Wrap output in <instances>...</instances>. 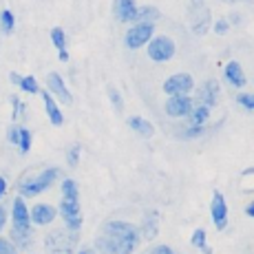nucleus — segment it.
<instances>
[{
    "label": "nucleus",
    "instance_id": "f257e3e1",
    "mask_svg": "<svg viewBox=\"0 0 254 254\" xmlns=\"http://www.w3.org/2000/svg\"><path fill=\"white\" fill-rule=\"evenodd\" d=\"M139 228L128 221H106L95 239L97 254H133L139 248Z\"/></svg>",
    "mask_w": 254,
    "mask_h": 254
},
{
    "label": "nucleus",
    "instance_id": "f03ea898",
    "mask_svg": "<svg viewBox=\"0 0 254 254\" xmlns=\"http://www.w3.org/2000/svg\"><path fill=\"white\" fill-rule=\"evenodd\" d=\"M58 177H60V168H56V166L45 168L38 175H31V177L22 179V182L18 184V192H20V197H24V199L38 197V194L47 192V190L58 182Z\"/></svg>",
    "mask_w": 254,
    "mask_h": 254
},
{
    "label": "nucleus",
    "instance_id": "7ed1b4c3",
    "mask_svg": "<svg viewBox=\"0 0 254 254\" xmlns=\"http://www.w3.org/2000/svg\"><path fill=\"white\" fill-rule=\"evenodd\" d=\"M146 51H148V58L153 62H168L175 58V51H177V47H175L173 38L168 36H153L148 40V45H146Z\"/></svg>",
    "mask_w": 254,
    "mask_h": 254
},
{
    "label": "nucleus",
    "instance_id": "20e7f679",
    "mask_svg": "<svg viewBox=\"0 0 254 254\" xmlns=\"http://www.w3.org/2000/svg\"><path fill=\"white\" fill-rule=\"evenodd\" d=\"M153 36H155V24H150V22H135L133 27H128V31H126L124 42H126V47L135 51V49H141V47L148 45V40Z\"/></svg>",
    "mask_w": 254,
    "mask_h": 254
},
{
    "label": "nucleus",
    "instance_id": "39448f33",
    "mask_svg": "<svg viewBox=\"0 0 254 254\" xmlns=\"http://www.w3.org/2000/svg\"><path fill=\"white\" fill-rule=\"evenodd\" d=\"M11 232H24L31 234V219H29V206L24 197L18 194L11 203Z\"/></svg>",
    "mask_w": 254,
    "mask_h": 254
},
{
    "label": "nucleus",
    "instance_id": "423d86ee",
    "mask_svg": "<svg viewBox=\"0 0 254 254\" xmlns=\"http://www.w3.org/2000/svg\"><path fill=\"white\" fill-rule=\"evenodd\" d=\"M58 214L62 217V221H64V228H66V230L80 232L82 223H84V219H82L80 201H66V199H62L60 206H58Z\"/></svg>",
    "mask_w": 254,
    "mask_h": 254
},
{
    "label": "nucleus",
    "instance_id": "0eeeda50",
    "mask_svg": "<svg viewBox=\"0 0 254 254\" xmlns=\"http://www.w3.org/2000/svg\"><path fill=\"white\" fill-rule=\"evenodd\" d=\"M47 248L51 254H71L73 246L77 243V232H51L47 237Z\"/></svg>",
    "mask_w": 254,
    "mask_h": 254
},
{
    "label": "nucleus",
    "instance_id": "6e6552de",
    "mask_svg": "<svg viewBox=\"0 0 254 254\" xmlns=\"http://www.w3.org/2000/svg\"><path fill=\"white\" fill-rule=\"evenodd\" d=\"M164 109H166V115L168 117L182 120V117H188L190 111L194 109V100L190 95H168Z\"/></svg>",
    "mask_w": 254,
    "mask_h": 254
},
{
    "label": "nucleus",
    "instance_id": "1a4fd4ad",
    "mask_svg": "<svg viewBox=\"0 0 254 254\" xmlns=\"http://www.w3.org/2000/svg\"><path fill=\"white\" fill-rule=\"evenodd\" d=\"M194 89V80L190 73H175L164 82L166 95H188Z\"/></svg>",
    "mask_w": 254,
    "mask_h": 254
},
{
    "label": "nucleus",
    "instance_id": "9d476101",
    "mask_svg": "<svg viewBox=\"0 0 254 254\" xmlns=\"http://www.w3.org/2000/svg\"><path fill=\"white\" fill-rule=\"evenodd\" d=\"M47 91L53 95V100L60 102V104H73V95L69 91V86L64 84L60 73H49L47 75Z\"/></svg>",
    "mask_w": 254,
    "mask_h": 254
},
{
    "label": "nucleus",
    "instance_id": "9b49d317",
    "mask_svg": "<svg viewBox=\"0 0 254 254\" xmlns=\"http://www.w3.org/2000/svg\"><path fill=\"white\" fill-rule=\"evenodd\" d=\"M210 217H212V223L217 230H226L228 228V203L223 192L214 190L212 194V203H210Z\"/></svg>",
    "mask_w": 254,
    "mask_h": 254
},
{
    "label": "nucleus",
    "instance_id": "f8f14e48",
    "mask_svg": "<svg viewBox=\"0 0 254 254\" xmlns=\"http://www.w3.org/2000/svg\"><path fill=\"white\" fill-rule=\"evenodd\" d=\"M190 13H192V31L194 33H206L208 24L212 22L206 2H203V0H190Z\"/></svg>",
    "mask_w": 254,
    "mask_h": 254
},
{
    "label": "nucleus",
    "instance_id": "ddd939ff",
    "mask_svg": "<svg viewBox=\"0 0 254 254\" xmlns=\"http://www.w3.org/2000/svg\"><path fill=\"white\" fill-rule=\"evenodd\" d=\"M58 217V208L51 203H36L29 208V219L31 226H51Z\"/></svg>",
    "mask_w": 254,
    "mask_h": 254
},
{
    "label": "nucleus",
    "instance_id": "4468645a",
    "mask_svg": "<svg viewBox=\"0 0 254 254\" xmlns=\"http://www.w3.org/2000/svg\"><path fill=\"white\" fill-rule=\"evenodd\" d=\"M113 13L120 22H135L137 18V2L135 0H115L113 2Z\"/></svg>",
    "mask_w": 254,
    "mask_h": 254
},
{
    "label": "nucleus",
    "instance_id": "2eb2a0df",
    "mask_svg": "<svg viewBox=\"0 0 254 254\" xmlns=\"http://www.w3.org/2000/svg\"><path fill=\"white\" fill-rule=\"evenodd\" d=\"M217 100H219V84L214 80H208L199 86L197 102L194 104H203L208 109H212V106H217Z\"/></svg>",
    "mask_w": 254,
    "mask_h": 254
},
{
    "label": "nucleus",
    "instance_id": "dca6fc26",
    "mask_svg": "<svg viewBox=\"0 0 254 254\" xmlns=\"http://www.w3.org/2000/svg\"><path fill=\"white\" fill-rule=\"evenodd\" d=\"M139 234L146 239V241H153V239L159 234V212L157 210H148V212H144Z\"/></svg>",
    "mask_w": 254,
    "mask_h": 254
},
{
    "label": "nucleus",
    "instance_id": "f3484780",
    "mask_svg": "<svg viewBox=\"0 0 254 254\" xmlns=\"http://www.w3.org/2000/svg\"><path fill=\"white\" fill-rule=\"evenodd\" d=\"M223 77H226V82L230 86H234V89H243L248 82L246 73H243V66L239 64L237 60H230L226 64V69H223Z\"/></svg>",
    "mask_w": 254,
    "mask_h": 254
},
{
    "label": "nucleus",
    "instance_id": "a211bd4d",
    "mask_svg": "<svg viewBox=\"0 0 254 254\" xmlns=\"http://www.w3.org/2000/svg\"><path fill=\"white\" fill-rule=\"evenodd\" d=\"M40 95H42V102H45V111H47L49 122H51L53 126H62V124H64V115H62L58 102L53 100V95L49 91H40Z\"/></svg>",
    "mask_w": 254,
    "mask_h": 254
},
{
    "label": "nucleus",
    "instance_id": "6ab92c4d",
    "mask_svg": "<svg viewBox=\"0 0 254 254\" xmlns=\"http://www.w3.org/2000/svg\"><path fill=\"white\" fill-rule=\"evenodd\" d=\"M128 128H133L137 135H141V137H153L155 135L153 124H150L148 120H144V117H139V115L128 117Z\"/></svg>",
    "mask_w": 254,
    "mask_h": 254
},
{
    "label": "nucleus",
    "instance_id": "aec40b11",
    "mask_svg": "<svg viewBox=\"0 0 254 254\" xmlns=\"http://www.w3.org/2000/svg\"><path fill=\"white\" fill-rule=\"evenodd\" d=\"M159 9H155V7H150V4H144V7H137V18H135V22H150V24H155L159 20Z\"/></svg>",
    "mask_w": 254,
    "mask_h": 254
},
{
    "label": "nucleus",
    "instance_id": "412c9836",
    "mask_svg": "<svg viewBox=\"0 0 254 254\" xmlns=\"http://www.w3.org/2000/svg\"><path fill=\"white\" fill-rule=\"evenodd\" d=\"M60 190H62V199H66V201H80V188H77V184L73 179H62Z\"/></svg>",
    "mask_w": 254,
    "mask_h": 254
},
{
    "label": "nucleus",
    "instance_id": "4be33fe9",
    "mask_svg": "<svg viewBox=\"0 0 254 254\" xmlns=\"http://www.w3.org/2000/svg\"><path fill=\"white\" fill-rule=\"evenodd\" d=\"M208 117H210V109H208V106H203V104H194V109L190 111L188 120L192 122V124H206Z\"/></svg>",
    "mask_w": 254,
    "mask_h": 254
},
{
    "label": "nucleus",
    "instance_id": "5701e85b",
    "mask_svg": "<svg viewBox=\"0 0 254 254\" xmlns=\"http://www.w3.org/2000/svg\"><path fill=\"white\" fill-rule=\"evenodd\" d=\"M13 29H16V18L9 9H2L0 11V31L9 36V33H13Z\"/></svg>",
    "mask_w": 254,
    "mask_h": 254
},
{
    "label": "nucleus",
    "instance_id": "b1692460",
    "mask_svg": "<svg viewBox=\"0 0 254 254\" xmlns=\"http://www.w3.org/2000/svg\"><path fill=\"white\" fill-rule=\"evenodd\" d=\"M190 241H192V246L199 248L203 254H212V250H210V246H208V239H206V230H201V228H199V230H194Z\"/></svg>",
    "mask_w": 254,
    "mask_h": 254
},
{
    "label": "nucleus",
    "instance_id": "393cba45",
    "mask_svg": "<svg viewBox=\"0 0 254 254\" xmlns=\"http://www.w3.org/2000/svg\"><path fill=\"white\" fill-rule=\"evenodd\" d=\"M20 91L27 93V95H38V93H40V84H38V80L33 75H22Z\"/></svg>",
    "mask_w": 254,
    "mask_h": 254
},
{
    "label": "nucleus",
    "instance_id": "a878e982",
    "mask_svg": "<svg viewBox=\"0 0 254 254\" xmlns=\"http://www.w3.org/2000/svg\"><path fill=\"white\" fill-rule=\"evenodd\" d=\"M31 141H33L31 130L24 128V126H20V137H18V150H20L22 155H27L29 150H31Z\"/></svg>",
    "mask_w": 254,
    "mask_h": 254
},
{
    "label": "nucleus",
    "instance_id": "bb28decb",
    "mask_svg": "<svg viewBox=\"0 0 254 254\" xmlns=\"http://www.w3.org/2000/svg\"><path fill=\"white\" fill-rule=\"evenodd\" d=\"M51 42H53V47H56L58 51H64V49H66V33H64V29H60V27L51 29Z\"/></svg>",
    "mask_w": 254,
    "mask_h": 254
},
{
    "label": "nucleus",
    "instance_id": "cd10ccee",
    "mask_svg": "<svg viewBox=\"0 0 254 254\" xmlns=\"http://www.w3.org/2000/svg\"><path fill=\"white\" fill-rule=\"evenodd\" d=\"M80 153H82V146L80 144H73L69 150H66V164L71 166V168H75L77 164H80Z\"/></svg>",
    "mask_w": 254,
    "mask_h": 254
},
{
    "label": "nucleus",
    "instance_id": "c85d7f7f",
    "mask_svg": "<svg viewBox=\"0 0 254 254\" xmlns=\"http://www.w3.org/2000/svg\"><path fill=\"white\" fill-rule=\"evenodd\" d=\"M11 109H13V111H11V117H13V122H16L20 115H24V109H27V106H24L22 102H20V97L13 95V97H11Z\"/></svg>",
    "mask_w": 254,
    "mask_h": 254
},
{
    "label": "nucleus",
    "instance_id": "c756f323",
    "mask_svg": "<svg viewBox=\"0 0 254 254\" xmlns=\"http://www.w3.org/2000/svg\"><path fill=\"white\" fill-rule=\"evenodd\" d=\"M109 97H111V102H113V106H115L117 113H122V111H124V100H122L120 91L111 86V89H109Z\"/></svg>",
    "mask_w": 254,
    "mask_h": 254
},
{
    "label": "nucleus",
    "instance_id": "7c9ffc66",
    "mask_svg": "<svg viewBox=\"0 0 254 254\" xmlns=\"http://www.w3.org/2000/svg\"><path fill=\"white\" fill-rule=\"evenodd\" d=\"M237 102L246 111H254V93H241V95L237 97Z\"/></svg>",
    "mask_w": 254,
    "mask_h": 254
},
{
    "label": "nucleus",
    "instance_id": "2f4dec72",
    "mask_svg": "<svg viewBox=\"0 0 254 254\" xmlns=\"http://www.w3.org/2000/svg\"><path fill=\"white\" fill-rule=\"evenodd\" d=\"M0 254H18V248L11 243V239L0 237Z\"/></svg>",
    "mask_w": 254,
    "mask_h": 254
},
{
    "label": "nucleus",
    "instance_id": "473e14b6",
    "mask_svg": "<svg viewBox=\"0 0 254 254\" xmlns=\"http://www.w3.org/2000/svg\"><path fill=\"white\" fill-rule=\"evenodd\" d=\"M203 124H192L188 126V130H184V137L186 139H192V137H199V135H203Z\"/></svg>",
    "mask_w": 254,
    "mask_h": 254
},
{
    "label": "nucleus",
    "instance_id": "72a5a7b5",
    "mask_svg": "<svg viewBox=\"0 0 254 254\" xmlns=\"http://www.w3.org/2000/svg\"><path fill=\"white\" fill-rule=\"evenodd\" d=\"M18 137H20V126H18V124H11V128H9V133H7L9 144L18 146Z\"/></svg>",
    "mask_w": 254,
    "mask_h": 254
},
{
    "label": "nucleus",
    "instance_id": "f704fd0d",
    "mask_svg": "<svg viewBox=\"0 0 254 254\" xmlns=\"http://www.w3.org/2000/svg\"><path fill=\"white\" fill-rule=\"evenodd\" d=\"M214 33H219V36H223V33H228V29H230V22L226 20V18H221V20H217L212 24Z\"/></svg>",
    "mask_w": 254,
    "mask_h": 254
},
{
    "label": "nucleus",
    "instance_id": "c9c22d12",
    "mask_svg": "<svg viewBox=\"0 0 254 254\" xmlns=\"http://www.w3.org/2000/svg\"><path fill=\"white\" fill-rule=\"evenodd\" d=\"M150 254H175V250L170 246H164V243H159V246L150 248Z\"/></svg>",
    "mask_w": 254,
    "mask_h": 254
},
{
    "label": "nucleus",
    "instance_id": "e433bc0d",
    "mask_svg": "<svg viewBox=\"0 0 254 254\" xmlns=\"http://www.w3.org/2000/svg\"><path fill=\"white\" fill-rule=\"evenodd\" d=\"M7 219H9L7 210H4L2 206H0V232H2V230H4V226H7Z\"/></svg>",
    "mask_w": 254,
    "mask_h": 254
},
{
    "label": "nucleus",
    "instance_id": "4c0bfd02",
    "mask_svg": "<svg viewBox=\"0 0 254 254\" xmlns=\"http://www.w3.org/2000/svg\"><path fill=\"white\" fill-rule=\"evenodd\" d=\"M20 80H22V75H20V73H16V71H13V73H9V82H11L13 86H20Z\"/></svg>",
    "mask_w": 254,
    "mask_h": 254
},
{
    "label": "nucleus",
    "instance_id": "58836bf2",
    "mask_svg": "<svg viewBox=\"0 0 254 254\" xmlns=\"http://www.w3.org/2000/svg\"><path fill=\"white\" fill-rule=\"evenodd\" d=\"M4 192H7V179H4L2 175H0V201H2Z\"/></svg>",
    "mask_w": 254,
    "mask_h": 254
},
{
    "label": "nucleus",
    "instance_id": "ea45409f",
    "mask_svg": "<svg viewBox=\"0 0 254 254\" xmlns=\"http://www.w3.org/2000/svg\"><path fill=\"white\" fill-rule=\"evenodd\" d=\"M246 214H248V217H252V219H254V199H252V201L246 206Z\"/></svg>",
    "mask_w": 254,
    "mask_h": 254
},
{
    "label": "nucleus",
    "instance_id": "a19ab883",
    "mask_svg": "<svg viewBox=\"0 0 254 254\" xmlns=\"http://www.w3.org/2000/svg\"><path fill=\"white\" fill-rule=\"evenodd\" d=\"M58 58H60L62 62H69V51H66V49L64 51H58Z\"/></svg>",
    "mask_w": 254,
    "mask_h": 254
},
{
    "label": "nucleus",
    "instance_id": "79ce46f5",
    "mask_svg": "<svg viewBox=\"0 0 254 254\" xmlns=\"http://www.w3.org/2000/svg\"><path fill=\"white\" fill-rule=\"evenodd\" d=\"M77 254H93V252H91V250H80Z\"/></svg>",
    "mask_w": 254,
    "mask_h": 254
},
{
    "label": "nucleus",
    "instance_id": "37998d69",
    "mask_svg": "<svg viewBox=\"0 0 254 254\" xmlns=\"http://www.w3.org/2000/svg\"><path fill=\"white\" fill-rule=\"evenodd\" d=\"M223 2H230L232 4V2H239V0H223Z\"/></svg>",
    "mask_w": 254,
    "mask_h": 254
}]
</instances>
